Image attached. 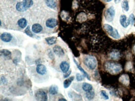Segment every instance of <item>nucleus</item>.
<instances>
[{
	"label": "nucleus",
	"mask_w": 135,
	"mask_h": 101,
	"mask_svg": "<svg viewBox=\"0 0 135 101\" xmlns=\"http://www.w3.org/2000/svg\"><path fill=\"white\" fill-rule=\"evenodd\" d=\"M84 63L89 69L93 70L97 65L96 59L92 56H87L84 59Z\"/></svg>",
	"instance_id": "f257e3e1"
},
{
	"label": "nucleus",
	"mask_w": 135,
	"mask_h": 101,
	"mask_svg": "<svg viewBox=\"0 0 135 101\" xmlns=\"http://www.w3.org/2000/svg\"><path fill=\"white\" fill-rule=\"evenodd\" d=\"M105 68L109 72L112 74L118 73L122 70V68L119 64L111 62L106 64Z\"/></svg>",
	"instance_id": "f03ea898"
},
{
	"label": "nucleus",
	"mask_w": 135,
	"mask_h": 101,
	"mask_svg": "<svg viewBox=\"0 0 135 101\" xmlns=\"http://www.w3.org/2000/svg\"><path fill=\"white\" fill-rule=\"evenodd\" d=\"M103 28L109 36L113 38L118 39L120 38V35L119 34L118 31L116 29L113 28L111 25L105 24L103 25Z\"/></svg>",
	"instance_id": "7ed1b4c3"
},
{
	"label": "nucleus",
	"mask_w": 135,
	"mask_h": 101,
	"mask_svg": "<svg viewBox=\"0 0 135 101\" xmlns=\"http://www.w3.org/2000/svg\"><path fill=\"white\" fill-rule=\"evenodd\" d=\"M115 10L113 6L109 7L107 9L104 14L105 20L108 22H112L115 16Z\"/></svg>",
	"instance_id": "20e7f679"
},
{
	"label": "nucleus",
	"mask_w": 135,
	"mask_h": 101,
	"mask_svg": "<svg viewBox=\"0 0 135 101\" xmlns=\"http://www.w3.org/2000/svg\"><path fill=\"white\" fill-rule=\"evenodd\" d=\"M35 97L36 100L38 101H47L48 96L46 93L45 91L39 90L35 93Z\"/></svg>",
	"instance_id": "39448f33"
},
{
	"label": "nucleus",
	"mask_w": 135,
	"mask_h": 101,
	"mask_svg": "<svg viewBox=\"0 0 135 101\" xmlns=\"http://www.w3.org/2000/svg\"><path fill=\"white\" fill-rule=\"evenodd\" d=\"M119 21L121 25L124 28H127L130 24L129 20H127L126 16L124 15H121Z\"/></svg>",
	"instance_id": "423d86ee"
},
{
	"label": "nucleus",
	"mask_w": 135,
	"mask_h": 101,
	"mask_svg": "<svg viewBox=\"0 0 135 101\" xmlns=\"http://www.w3.org/2000/svg\"><path fill=\"white\" fill-rule=\"evenodd\" d=\"M58 25V21L54 18H50L47 20L46 25L50 28H54Z\"/></svg>",
	"instance_id": "0eeeda50"
},
{
	"label": "nucleus",
	"mask_w": 135,
	"mask_h": 101,
	"mask_svg": "<svg viewBox=\"0 0 135 101\" xmlns=\"http://www.w3.org/2000/svg\"><path fill=\"white\" fill-rule=\"evenodd\" d=\"M53 50H54V53L59 57H62L64 55V50L60 46L58 45L55 46Z\"/></svg>",
	"instance_id": "6e6552de"
},
{
	"label": "nucleus",
	"mask_w": 135,
	"mask_h": 101,
	"mask_svg": "<svg viewBox=\"0 0 135 101\" xmlns=\"http://www.w3.org/2000/svg\"><path fill=\"white\" fill-rule=\"evenodd\" d=\"M0 38L3 42H8L12 40V36L9 33H4L1 34Z\"/></svg>",
	"instance_id": "1a4fd4ad"
},
{
	"label": "nucleus",
	"mask_w": 135,
	"mask_h": 101,
	"mask_svg": "<svg viewBox=\"0 0 135 101\" xmlns=\"http://www.w3.org/2000/svg\"><path fill=\"white\" fill-rule=\"evenodd\" d=\"M37 72L42 75L46 74L47 73V68L44 65L40 64L37 66L36 68Z\"/></svg>",
	"instance_id": "9d476101"
},
{
	"label": "nucleus",
	"mask_w": 135,
	"mask_h": 101,
	"mask_svg": "<svg viewBox=\"0 0 135 101\" xmlns=\"http://www.w3.org/2000/svg\"><path fill=\"white\" fill-rule=\"evenodd\" d=\"M60 68L63 72L66 73L69 71L70 68L69 64L65 61L62 62L60 65Z\"/></svg>",
	"instance_id": "9b49d317"
},
{
	"label": "nucleus",
	"mask_w": 135,
	"mask_h": 101,
	"mask_svg": "<svg viewBox=\"0 0 135 101\" xmlns=\"http://www.w3.org/2000/svg\"><path fill=\"white\" fill-rule=\"evenodd\" d=\"M43 30L42 26L39 24L36 23L33 25L32 30L33 32L35 33H38L41 32Z\"/></svg>",
	"instance_id": "f8f14e48"
},
{
	"label": "nucleus",
	"mask_w": 135,
	"mask_h": 101,
	"mask_svg": "<svg viewBox=\"0 0 135 101\" xmlns=\"http://www.w3.org/2000/svg\"><path fill=\"white\" fill-rule=\"evenodd\" d=\"M74 78H75L74 77L72 76L64 81V86L65 88H68L70 86L72 81L74 80Z\"/></svg>",
	"instance_id": "ddd939ff"
},
{
	"label": "nucleus",
	"mask_w": 135,
	"mask_h": 101,
	"mask_svg": "<svg viewBox=\"0 0 135 101\" xmlns=\"http://www.w3.org/2000/svg\"><path fill=\"white\" fill-rule=\"evenodd\" d=\"M50 94L52 95L57 94L58 92V87L56 85H52L50 87L49 90Z\"/></svg>",
	"instance_id": "4468645a"
},
{
	"label": "nucleus",
	"mask_w": 135,
	"mask_h": 101,
	"mask_svg": "<svg viewBox=\"0 0 135 101\" xmlns=\"http://www.w3.org/2000/svg\"><path fill=\"white\" fill-rule=\"evenodd\" d=\"M57 38L56 37L52 36L48 37L45 39V40L49 45H52L54 44L56 42Z\"/></svg>",
	"instance_id": "2eb2a0df"
},
{
	"label": "nucleus",
	"mask_w": 135,
	"mask_h": 101,
	"mask_svg": "<svg viewBox=\"0 0 135 101\" xmlns=\"http://www.w3.org/2000/svg\"><path fill=\"white\" fill-rule=\"evenodd\" d=\"M82 88L83 90L86 92L88 91H90L92 90L93 88V86L91 84L87 83H83L82 85Z\"/></svg>",
	"instance_id": "dca6fc26"
},
{
	"label": "nucleus",
	"mask_w": 135,
	"mask_h": 101,
	"mask_svg": "<svg viewBox=\"0 0 135 101\" xmlns=\"http://www.w3.org/2000/svg\"><path fill=\"white\" fill-rule=\"evenodd\" d=\"M47 6L50 8H54L57 6V3L54 0H46Z\"/></svg>",
	"instance_id": "f3484780"
},
{
	"label": "nucleus",
	"mask_w": 135,
	"mask_h": 101,
	"mask_svg": "<svg viewBox=\"0 0 135 101\" xmlns=\"http://www.w3.org/2000/svg\"><path fill=\"white\" fill-rule=\"evenodd\" d=\"M18 23L20 28L23 29L26 27L27 23V20L25 18H22L18 20Z\"/></svg>",
	"instance_id": "a211bd4d"
},
{
	"label": "nucleus",
	"mask_w": 135,
	"mask_h": 101,
	"mask_svg": "<svg viewBox=\"0 0 135 101\" xmlns=\"http://www.w3.org/2000/svg\"><path fill=\"white\" fill-rule=\"evenodd\" d=\"M11 52L7 50H0V56L8 58L11 57Z\"/></svg>",
	"instance_id": "6ab92c4d"
},
{
	"label": "nucleus",
	"mask_w": 135,
	"mask_h": 101,
	"mask_svg": "<svg viewBox=\"0 0 135 101\" xmlns=\"http://www.w3.org/2000/svg\"><path fill=\"white\" fill-rule=\"evenodd\" d=\"M120 54L117 51H113L110 53V57L112 59L116 60L119 59Z\"/></svg>",
	"instance_id": "aec40b11"
},
{
	"label": "nucleus",
	"mask_w": 135,
	"mask_h": 101,
	"mask_svg": "<svg viewBox=\"0 0 135 101\" xmlns=\"http://www.w3.org/2000/svg\"><path fill=\"white\" fill-rule=\"evenodd\" d=\"M16 8L18 11L22 12L26 11L27 9L25 8L22 2H19L17 3L16 5Z\"/></svg>",
	"instance_id": "412c9836"
},
{
	"label": "nucleus",
	"mask_w": 135,
	"mask_h": 101,
	"mask_svg": "<svg viewBox=\"0 0 135 101\" xmlns=\"http://www.w3.org/2000/svg\"><path fill=\"white\" fill-rule=\"evenodd\" d=\"M121 7L122 9L128 12L129 10V5L128 1L127 0H124L121 3Z\"/></svg>",
	"instance_id": "4be33fe9"
},
{
	"label": "nucleus",
	"mask_w": 135,
	"mask_h": 101,
	"mask_svg": "<svg viewBox=\"0 0 135 101\" xmlns=\"http://www.w3.org/2000/svg\"><path fill=\"white\" fill-rule=\"evenodd\" d=\"M22 2L25 8L27 9L32 6L33 3L32 0H23Z\"/></svg>",
	"instance_id": "5701e85b"
},
{
	"label": "nucleus",
	"mask_w": 135,
	"mask_h": 101,
	"mask_svg": "<svg viewBox=\"0 0 135 101\" xmlns=\"http://www.w3.org/2000/svg\"><path fill=\"white\" fill-rule=\"evenodd\" d=\"M86 96L89 100H92L95 96L94 92L92 91V90L87 92L86 94Z\"/></svg>",
	"instance_id": "b1692460"
},
{
	"label": "nucleus",
	"mask_w": 135,
	"mask_h": 101,
	"mask_svg": "<svg viewBox=\"0 0 135 101\" xmlns=\"http://www.w3.org/2000/svg\"><path fill=\"white\" fill-rule=\"evenodd\" d=\"M120 81L121 82L126 85H128L129 83V78L127 75H122L120 78Z\"/></svg>",
	"instance_id": "393cba45"
},
{
	"label": "nucleus",
	"mask_w": 135,
	"mask_h": 101,
	"mask_svg": "<svg viewBox=\"0 0 135 101\" xmlns=\"http://www.w3.org/2000/svg\"><path fill=\"white\" fill-rule=\"evenodd\" d=\"M74 62L75 63L76 65H77V67L79 69V70L81 71L82 72H83V73L84 75H85V76L87 77V78L88 79L90 80L89 76V75L88 74V73L84 70V69L81 67V66L79 65L78 64L77 62L75 61V60H74Z\"/></svg>",
	"instance_id": "a878e982"
},
{
	"label": "nucleus",
	"mask_w": 135,
	"mask_h": 101,
	"mask_svg": "<svg viewBox=\"0 0 135 101\" xmlns=\"http://www.w3.org/2000/svg\"><path fill=\"white\" fill-rule=\"evenodd\" d=\"M101 97L104 100H108L109 99V96L108 94H107L105 91L104 90H102L101 91Z\"/></svg>",
	"instance_id": "bb28decb"
},
{
	"label": "nucleus",
	"mask_w": 135,
	"mask_h": 101,
	"mask_svg": "<svg viewBox=\"0 0 135 101\" xmlns=\"http://www.w3.org/2000/svg\"><path fill=\"white\" fill-rule=\"evenodd\" d=\"M128 20L130 22V24L132 25H133L135 23V17L134 14H130L129 16Z\"/></svg>",
	"instance_id": "cd10ccee"
},
{
	"label": "nucleus",
	"mask_w": 135,
	"mask_h": 101,
	"mask_svg": "<svg viewBox=\"0 0 135 101\" xmlns=\"http://www.w3.org/2000/svg\"><path fill=\"white\" fill-rule=\"evenodd\" d=\"M25 33L28 36L31 37H32L33 36V34L32 32H31V31H30V27H29V26H28V27H27V28L25 29Z\"/></svg>",
	"instance_id": "c85d7f7f"
},
{
	"label": "nucleus",
	"mask_w": 135,
	"mask_h": 101,
	"mask_svg": "<svg viewBox=\"0 0 135 101\" xmlns=\"http://www.w3.org/2000/svg\"><path fill=\"white\" fill-rule=\"evenodd\" d=\"M83 78L84 77L83 75H81L80 73H77V75H76V79H77V80L78 81H82L83 80Z\"/></svg>",
	"instance_id": "c756f323"
},
{
	"label": "nucleus",
	"mask_w": 135,
	"mask_h": 101,
	"mask_svg": "<svg viewBox=\"0 0 135 101\" xmlns=\"http://www.w3.org/2000/svg\"><path fill=\"white\" fill-rule=\"evenodd\" d=\"M71 71H68L66 73V74L64 75V78H68L71 74Z\"/></svg>",
	"instance_id": "7c9ffc66"
},
{
	"label": "nucleus",
	"mask_w": 135,
	"mask_h": 101,
	"mask_svg": "<svg viewBox=\"0 0 135 101\" xmlns=\"http://www.w3.org/2000/svg\"><path fill=\"white\" fill-rule=\"evenodd\" d=\"M120 0H115L114 2L116 3H118L119 2H120Z\"/></svg>",
	"instance_id": "2f4dec72"
},
{
	"label": "nucleus",
	"mask_w": 135,
	"mask_h": 101,
	"mask_svg": "<svg viewBox=\"0 0 135 101\" xmlns=\"http://www.w3.org/2000/svg\"><path fill=\"white\" fill-rule=\"evenodd\" d=\"M103 1H104L105 2H110L111 1H112V0H103Z\"/></svg>",
	"instance_id": "473e14b6"
},
{
	"label": "nucleus",
	"mask_w": 135,
	"mask_h": 101,
	"mask_svg": "<svg viewBox=\"0 0 135 101\" xmlns=\"http://www.w3.org/2000/svg\"><path fill=\"white\" fill-rule=\"evenodd\" d=\"M67 101L65 99H64V98H61V99H60L59 100V101Z\"/></svg>",
	"instance_id": "72a5a7b5"
},
{
	"label": "nucleus",
	"mask_w": 135,
	"mask_h": 101,
	"mask_svg": "<svg viewBox=\"0 0 135 101\" xmlns=\"http://www.w3.org/2000/svg\"><path fill=\"white\" fill-rule=\"evenodd\" d=\"M134 50L135 53V47H134Z\"/></svg>",
	"instance_id": "f704fd0d"
}]
</instances>
